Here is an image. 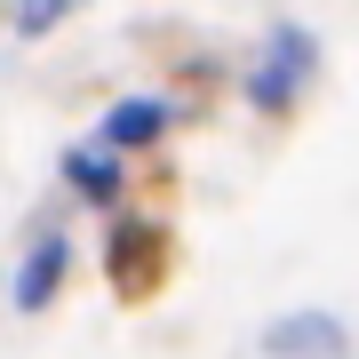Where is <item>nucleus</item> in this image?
<instances>
[{
	"label": "nucleus",
	"instance_id": "obj_1",
	"mask_svg": "<svg viewBox=\"0 0 359 359\" xmlns=\"http://www.w3.org/2000/svg\"><path fill=\"white\" fill-rule=\"evenodd\" d=\"M311 72H320V40H311L304 25H271V40H264V56L248 65V104H256L264 120H287L295 104H304V88H311Z\"/></svg>",
	"mask_w": 359,
	"mask_h": 359
},
{
	"label": "nucleus",
	"instance_id": "obj_2",
	"mask_svg": "<svg viewBox=\"0 0 359 359\" xmlns=\"http://www.w3.org/2000/svg\"><path fill=\"white\" fill-rule=\"evenodd\" d=\"M104 280L128 295V304H144L168 280V224L160 216H112L104 224Z\"/></svg>",
	"mask_w": 359,
	"mask_h": 359
},
{
	"label": "nucleus",
	"instance_id": "obj_3",
	"mask_svg": "<svg viewBox=\"0 0 359 359\" xmlns=\"http://www.w3.org/2000/svg\"><path fill=\"white\" fill-rule=\"evenodd\" d=\"M256 351L264 359H344L351 351V327L335 320V311H280V320H264Z\"/></svg>",
	"mask_w": 359,
	"mask_h": 359
},
{
	"label": "nucleus",
	"instance_id": "obj_4",
	"mask_svg": "<svg viewBox=\"0 0 359 359\" xmlns=\"http://www.w3.org/2000/svg\"><path fill=\"white\" fill-rule=\"evenodd\" d=\"M65 271H72V240H65V231H40V240L25 248V264H16L8 304L25 311V320H32V311H48L56 295H65Z\"/></svg>",
	"mask_w": 359,
	"mask_h": 359
},
{
	"label": "nucleus",
	"instance_id": "obj_5",
	"mask_svg": "<svg viewBox=\"0 0 359 359\" xmlns=\"http://www.w3.org/2000/svg\"><path fill=\"white\" fill-rule=\"evenodd\" d=\"M168 96H120L112 112H104V128H96V144L104 152H152V144L168 136Z\"/></svg>",
	"mask_w": 359,
	"mask_h": 359
},
{
	"label": "nucleus",
	"instance_id": "obj_6",
	"mask_svg": "<svg viewBox=\"0 0 359 359\" xmlns=\"http://www.w3.org/2000/svg\"><path fill=\"white\" fill-rule=\"evenodd\" d=\"M65 184H72L88 208H120L128 168H120V152H104V144H72V152H65Z\"/></svg>",
	"mask_w": 359,
	"mask_h": 359
},
{
	"label": "nucleus",
	"instance_id": "obj_7",
	"mask_svg": "<svg viewBox=\"0 0 359 359\" xmlns=\"http://www.w3.org/2000/svg\"><path fill=\"white\" fill-rule=\"evenodd\" d=\"M80 8V0H8V25L25 32V40H40V32H56L65 16Z\"/></svg>",
	"mask_w": 359,
	"mask_h": 359
}]
</instances>
